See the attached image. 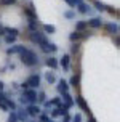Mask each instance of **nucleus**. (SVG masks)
I'll use <instances>...</instances> for the list:
<instances>
[{"instance_id":"72a5a7b5","label":"nucleus","mask_w":120,"mask_h":122,"mask_svg":"<svg viewBox=\"0 0 120 122\" xmlns=\"http://www.w3.org/2000/svg\"><path fill=\"white\" fill-rule=\"evenodd\" d=\"M50 103H51V106H59L61 104V98H53Z\"/></svg>"},{"instance_id":"412c9836","label":"nucleus","mask_w":120,"mask_h":122,"mask_svg":"<svg viewBox=\"0 0 120 122\" xmlns=\"http://www.w3.org/2000/svg\"><path fill=\"white\" fill-rule=\"evenodd\" d=\"M5 104H6V108H8V109L16 111V103H14L13 100H8V98H5Z\"/></svg>"},{"instance_id":"2eb2a0df","label":"nucleus","mask_w":120,"mask_h":122,"mask_svg":"<svg viewBox=\"0 0 120 122\" xmlns=\"http://www.w3.org/2000/svg\"><path fill=\"white\" fill-rule=\"evenodd\" d=\"M47 66L50 67V69H56V67L59 66V63H58V60H56V58L50 56V58H47Z\"/></svg>"},{"instance_id":"0eeeda50","label":"nucleus","mask_w":120,"mask_h":122,"mask_svg":"<svg viewBox=\"0 0 120 122\" xmlns=\"http://www.w3.org/2000/svg\"><path fill=\"white\" fill-rule=\"evenodd\" d=\"M26 112H27L29 116H37V114L40 112V108H38L35 103H29L27 108H26Z\"/></svg>"},{"instance_id":"9d476101","label":"nucleus","mask_w":120,"mask_h":122,"mask_svg":"<svg viewBox=\"0 0 120 122\" xmlns=\"http://www.w3.org/2000/svg\"><path fill=\"white\" fill-rule=\"evenodd\" d=\"M102 26H104V29L107 30L109 34H119V26L115 23H109V24H102Z\"/></svg>"},{"instance_id":"f03ea898","label":"nucleus","mask_w":120,"mask_h":122,"mask_svg":"<svg viewBox=\"0 0 120 122\" xmlns=\"http://www.w3.org/2000/svg\"><path fill=\"white\" fill-rule=\"evenodd\" d=\"M19 56H21V63H23L24 66H29V67H34L38 64V56L32 51V50L26 48L23 50L21 53H19Z\"/></svg>"},{"instance_id":"6ab92c4d","label":"nucleus","mask_w":120,"mask_h":122,"mask_svg":"<svg viewBox=\"0 0 120 122\" xmlns=\"http://www.w3.org/2000/svg\"><path fill=\"white\" fill-rule=\"evenodd\" d=\"M80 43L78 42H72V47H71V55H77L78 51H80Z\"/></svg>"},{"instance_id":"a18cd8bd","label":"nucleus","mask_w":120,"mask_h":122,"mask_svg":"<svg viewBox=\"0 0 120 122\" xmlns=\"http://www.w3.org/2000/svg\"><path fill=\"white\" fill-rule=\"evenodd\" d=\"M3 90V84H2V80H0V92Z\"/></svg>"},{"instance_id":"f257e3e1","label":"nucleus","mask_w":120,"mask_h":122,"mask_svg":"<svg viewBox=\"0 0 120 122\" xmlns=\"http://www.w3.org/2000/svg\"><path fill=\"white\" fill-rule=\"evenodd\" d=\"M29 39H30L34 43H37L40 48H42L43 53H50V50H48V39H47V34H42V32H38V30H32V32H29Z\"/></svg>"},{"instance_id":"f3484780","label":"nucleus","mask_w":120,"mask_h":122,"mask_svg":"<svg viewBox=\"0 0 120 122\" xmlns=\"http://www.w3.org/2000/svg\"><path fill=\"white\" fill-rule=\"evenodd\" d=\"M69 64H71V55H62L61 58V66L64 69H69Z\"/></svg>"},{"instance_id":"c756f323","label":"nucleus","mask_w":120,"mask_h":122,"mask_svg":"<svg viewBox=\"0 0 120 122\" xmlns=\"http://www.w3.org/2000/svg\"><path fill=\"white\" fill-rule=\"evenodd\" d=\"M5 98L6 97L0 92V108H2V109H8V108H6V104H5Z\"/></svg>"},{"instance_id":"37998d69","label":"nucleus","mask_w":120,"mask_h":122,"mask_svg":"<svg viewBox=\"0 0 120 122\" xmlns=\"http://www.w3.org/2000/svg\"><path fill=\"white\" fill-rule=\"evenodd\" d=\"M21 87H23L24 90H27V88H29V85H27V82H24V84H23V85H21Z\"/></svg>"},{"instance_id":"6e6552de","label":"nucleus","mask_w":120,"mask_h":122,"mask_svg":"<svg viewBox=\"0 0 120 122\" xmlns=\"http://www.w3.org/2000/svg\"><path fill=\"white\" fill-rule=\"evenodd\" d=\"M86 24L90 26L91 29H99V27H102V19L101 18H91L90 21H86Z\"/></svg>"},{"instance_id":"1a4fd4ad","label":"nucleus","mask_w":120,"mask_h":122,"mask_svg":"<svg viewBox=\"0 0 120 122\" xmlns=\"http://www.w3.org/2000/svg\"><path fill=\"white\" fill-rule=\"evenodd\" d=\"M27 47H24V45H13V47H10V48L6 50V55H16V53H21Z\"/></svg>"},{"instance_id":"7c9ffc66","label":"nucleus","mask_w":120,"mask_h":122,"mask_svg":"<svg viewBox=\"0 0 120 122\" xmlns=\"http://www.w3.org/2000/svg\"><path fill=\"white\" fill-rule=\"evenodd\" d=\"M16 0H0V6H10L13 5Z\"/></svg>"},{"instance_id":"39448f33","label":"nucleus","mask_w":120,"mask_h":122,"mask_svg":"<svg viewBox=\"0 0 120 122\" xmlns=\"http://www.w3.org/2000/svg\"><path fill=\"white\" fill-rule=\"evenodd\" d=\"M26 82H27L29 88H35V87L40 85V76L38 74H32V76H29V79L26 80Z\"/></svg>"},{"instance_id":"c85d7f7f","label":"nucleus","mask_w":120,"mask_h":122,"mask_svg":"<svg viewBox=\"0 0 120 122\" xmlns=\"http://www.w3.org/2000/svg\"><path fill=\"white\" fill-rule=\"evenodd\" d=\"M58 109H59V114H61V116H66L69 108H67L66 104H59V106H58Z\"/></svg>"},{"instance_id":"dca6fc26","label":"nucleus","mask_w":120,"mask_h":122,"mask_svg":"<svg viewBox=\"0 0 120 122\" xmlns=\"http://www.w3.org/2000/svg\"><path fill=\"white\" fill-rule=\"evenodd\" d=\"M77 11L78 13H82V15H85V13H88L90 11V6L86 5V3H83V2H80V3H77Z\"/></svg>"},{"instance_id":"473e14b6","label":"nucleus","mask_w":120,"mask_h":122,"mask_svg":"<svg viewBox=\"0 0 120 122\" xmlns=\"http://www.w3.org/2000/svg\"><path fill=\"white\" fill-rule=\"evenodd\" d=\"M40 122H53V119L48 117L47 114H42V116H40Z\"/></svg>"},{"instance_id":"393cba45","label":"nucleus","mask_w":120,"mask_h":122,"mask_svg":"<svg viewBox=\"0 0 120 122\" xmlns=\"http://www.w3.org/2000/svg\"><path fill=\"white\" fill-rule=\"evenodd\" d=\"M43 30H45V34H54L56 27L51 26V24H45V26H43Z\"/></svg>"},{"instance_id":"f8f14e48","label":"nucleus","mask_w":120,"mask_h":122,"mask_svg":"<svg viewBox=\"0 0 120 122\" xmlns=\"http://www.w3.org/2000/svg\"><path fill=\"white\" fill-rule=\"evenodd\" d=\"M69 84H71L74 88H78V87H80V74L78 72L74 74V76L71 77V80H69Z\"/></svg>"},{"instance_id":"58836bf2","label":"nucleus","mask_w":120,"mask_h":122,"mask_svg":"<svg viewBox=\"0 0 120 122\" xmlns=\"http://www.w3.org/2000/svg\"><path fill=\"white\" fill-rule=\"evenodd\" d=\"M58 116H61V114H59V109L56 108V109L51 111V117H58Z\"/></svg>"},{"instance_id":"b1692460","label":"nucleus","mask_w":120,"mask_h":122,"mask_svg":"<svg viewBox=\"0 0 120 122\" xmlns=\"http://www.w3.org/2000/svg\"><path fill=\"white\" fill-rule=\"evenodd\" d=\"M16 116H18V121L26 122V121H27V117H29V114H27L26 111H21V112H16Z\"/></svg>"},{"instance_id":"e433bc0d","label":"nucleus","mask_w":120,"mask_h":122,"mask_svg":"<svg viewBox=\"0 0 120 122\" xmlns=\"http://www.w3.org/2000/svg\"><path fill=\"white\" fill-rule=\"evenodd\" d=\"M48 50H50V51H58V47H56V45H54V43H50L48 42Z\"/></svg>"},{"instance_id":"a19ab883","label":"nucleus","mask_w":120,"mask_h":122,"mask_svg":"<svg viewBox=\"0 0 120 122\" xmlns=\"http://www.w3.org/2000/svg\"><path fill=\"white\" fill-rule=\"evenodd\" d=\"M67 5H71V6H75V3H74V0H64Z\"/></svg>"},{"instance_id":"bb28decb","label":"nucleus","mask_w":120,"mask_h":122,"mask_svg":"<svg viewBox=\"0 0 120 122\" xmlns=\"http://www.w3.org/2000/svg\"><path fill=\"white\" fill-rule=\"evenodd\" d=\"M5 42L8 43V45H11V43L16 42V37H14V36H10V34H6V36H5Z\"/></svg>"},{"instance_id":"423d86ee","label":"nucleus","mask_w":120,"mask_h":122,"mask_svg":"<svg viewBox=\"0 0 120 122\" xmlns=\"http://www.w3.org/2000/svg\"><path fill=\"white\" fill-rule=\"evenodd\" d=\"M74 103H77V104H78V108H82V109H83L85 112L90 116V109H88V106H86V101H85V98H83V97H80V95H78V97L74 100Z\"/></svg>"},{"instance_id":"4c0bfd02","label":"nucleus","mask_w":120,"mask_h":122,"mask_svg":"<svg viewBox=\"0 0 120 122\" xmlns=\"http://www.w3.org/2000/svg\"><path fill=\"white\" fill-rule=\"evenodd\" d=\"M72 122H82V116L80 114H75V116L72 117Z\"/></svg>"},{"instance_id":"aec40b11","label":"nucleus","mask_w":120,"mask_h":122,"mask_svg":"<svg viewBox=\"0 0 120 122\" xmlns=\"http://www.w3.org/2000/svg\"><path fill=\"white\" fill-rule=\"evenodd\" d=\"M37 27H38V19L29 21V26H27V29H29V32H32V30H37Z\"/></svg>"},{"instance_id":"20e7f679","label":"nucleus","mask_w":120,"mask_h":122,"mask_svg":"<svg viewBox=\"0 0 120 122\" xmlns=\"http://www.w3.org/2000/svg\"><path fill=\"white\" fill-rule=\"evenodd\" d=\"M23 13L29 18V21L37 19V13H35V8H34V3H27V6L23 8Z\"/></svg>"},{"instance_id":"49530a36","label":"nucleus","mask_w":120,"mask_h":122,"mask_svg":"<svg viewBox=\"0 0 120 122\" xmlns=\"http://www.w3.org/2000/svg\"><path fill=\"white\" fill-rule=\"evenodd\" d=\"M53 122H54V121H53Z\"/></svg>"},{"instance_id":"ea45409f","label":"nucleus","mask_w":120,"mask_h":122,"mask_svg":"<svg viewBox=\"0 0 120 122\" xmlns=\"http://www.w3.org/2000/svg\"><path fill=\"white\" fill-rule=\"evenodd\" d=\"M5 34H6V32H5V27L0 24V36H5Z\"/></svg>"},{"instance_id":"f704fd0d","label":"nucleus","mask_w":120,"mask_h":122,"mask_svg":"<svg viewBox=\"0 0 120 122\" xmlns=\"http://www.w3.org/2000/svg\"><path fill=\"white\" fill-rule=\"evenodd\" d=\"M64 16H66L67 19H72L74 16H75V13L72 11V10H69V11H66V13H64Z\"/></svg>"},{"instance_id":"5701e85b","label":"nucleus","mask_w":120,"mask_h":122,"mask_svg":"<svg viewBox=\"0 0 120 122\" xmlns=\"http://www.w3.org/2000/svg\"><path fill=\"white\" fill-rule=\"evenodd\" d=\"M5 32L10 34V36H14V37H18V34H19V30L16 27H5Z\"/></svg>"},{"instance_id":"9b49d317","label":"nucleus","mask_w":120,"mask_h":122,"mask_svg":"<svg viewBox=\"0 0 120 122\" xmlns=\"http://www.w3.org/2000/svg\"><path fill=\"white\" fill-rule=\"evenodd\" d=\"M58 92H59L61 95H64L66 92H69V85H67V82L64 79H61L59 82H58Z\"/></svg>"},{"instance_id":"4be33fe9","label":"nucleus","mask_w":120,"mask_h":122,"mask_svg":"<svg viewBox=\"0 0 120 122\" xmlns=\"http://www.w3.org/2000/svg\"><path fill=\"white\" fill-rule=\"evenodd\" d=\"M95 6H96L98 11H106V6H107V5H104V3L99 2V0H95Z\"/></svg>"},{"instance_id":"7ed1b4c3","label":"nucleus","mask_w":120,"mask_h":122,"mask_svg":"<svg viewBox=\"0 0 120 122\" xmlns=\"http://www.w3.org/2000/svg\"><path fill=\"white\" fill-rule=\"evenodd\" d=\"M37 101V92L34 88H27L24 90L23 98H21V103L23 104H29V103H35Z\"/></svg>"},{"instance_id":"4468645a","label":"nucleus","mask_w":120,"mask_h":122,"mask_svg":"<svg viewBox=\"0 0 120 122\" xmlns=\"http://www.w3.org/2000/svg\"><path fill=\"white\" fill-rule=\"evenodd\" d=\"M62 100H64V104H66L67 108H72V106L75 104V103H74V98L69 95V92H66V93L62 95Z\"/></svg>"},{"instance_id":"c9c22d12","label":"nucleus","mask_w":120,"mask_h":122,"mask_svg":"<svg viewBox=\"0 0 120 122\" xmlns=\"http://www.w3.org/2000/svg\"><path fill=\"white\" fill-rule=\"evenodd\" d=\"M37 100H38V103H43V101H45V93L40 92V93L37 95Z\"/></svg>"},{"instance_id":"79ce46f5","label":"nucleus","mask_w":120,"mask_h":122,"mask_svg":"<svg viewBox=\"0 0 120 122\" xmlns=\"http://www.w3.org/2000/svg\"><path fill=\"white\" fill-rule=\"evenodd\" d=\"M64 122H71V116H67V114H66V116H64Z\"/></svg>"},{"instance_id":"ddd939ff","label":"nucleus","mask_w":120,"mask_h":122,"mask_svg":"<svg viewBox=\"0 0 120 122\" xmlns=\"http://www.w3.org/2000/svg\"><path fill=\"white\" fill-rule=\"evenodd\" d=\"M69 39H71V42H78V40L83 39V32H80V30H74L71 36H69Z\"/></svg>"},{"instance_id":"2f4dec72","label":"nucleus","mask_w":120,"mask_h":122,"mask_svg":"<svg viewBox=\"0 0 120 122\" xmlns=\"http://www.w3.org/2000/svg\"><path fill=\"white\" fill-rule=\"evenodd\" d=\"M8 122H18V116H16V111H11V114L8 117Z\"/></svg>"},{"instance_id":"cd10ccee","label":"nucleus","mask_w":120,"mask_h":122,"mask_svg":"<svg viewBox=\"0 0 120 122\" xmlns=\"http://www.w3.org/2000/svg\"><path fill=\"white\" fill-rule=\"evenodd\" d=\"M106 11H109V15H112V16H119V10L114 8V6H106Z\"/></svg>"},{"instance_id":"c03bdc74","label":"nucleus","mask_w":120,"mask_h":122,"mask_svg":"<svg viewBox=\"0 0 120 122\" xmlns=\"http://www.w3.org/2000/svg\"><path fill=\"white\" fill-rule=\"evenodd\" d=\"M88 122H96V119H95V117H93V116L90 114V119H88Z\"/></svg>"},{"instance_id":"a211bd4d","label":"nucleus","mask_w":120,"mask_h":122,"mask_svg":"<svg viewBox=\"0 0 120 122\" xmlns=\"http://www.w3.org/2000/svg\"><path fill=\"white\" fill-rule=\"evenodd\" d=\"M86 27H88V24H86V21H78L77 24H75V30H80V32H83V30H86Z\"/></svg>"},{"instance_id":"a878e982","label":"nucleus","mask_w":120,"mask_h":122,"mask_svg":"<svg viewBox=\"0 0 120 122\" xmlns=\"http://www.w3.org/2000/svg\"><path fill=\"white\" fill-rule=\"evenodd\" d=\"M45 79H47L48 84H53V82H56V77H54V74H53V72H47Z\"/></svg>"}]
</instances>
